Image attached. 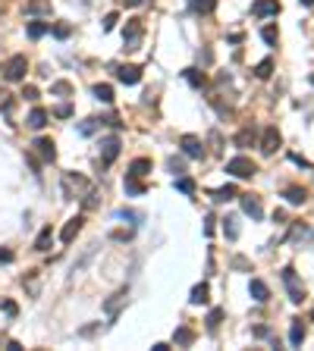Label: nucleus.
<instances>
[{"instance_id":"10","label":"nucleus","mask_w":314,"mask_h":351,"mask_svg":"<svg viewBox=\"0 0 314 351\" xmlns=\"http://www.w3.org/2000/svg\"><path fill=\"white\" fill-rule=\"evenodd\" d=\"M276 147H280V132L270 125V129H264V138H261V151L264 154H273Z\"/></svg>"},{"instance_id":"39","label":"nucleus","mask_w":314,"mask_h":351,"mask_svg":"<svg viewBox=\"0 0 314 351\" xmlns=\"http://www.w3.org/2000/svg\"><path fill=\"white\" fill-rule=\"evenodd\" d=\"M53 113H57L60 119H66V116H72V107H69V104H60L57 110H53Z\"/></svg>"},{"instance_id":"4","label":"nucleus","mask_w":314,"mask_h":351,"mask_svg":"<svg viewBox=\"0 0 314 351\" xmlns=\"http://www.w3.org/2000/svg\"><path fill=\"white\" fill-rule=\"evenodd\" d=\"M283 282H286V289H289V301L302 304L305 289H302V282H299V279H295V270H292V267H286V270H283Z\"/></svg>"},{"instance_id":"11","label":"nucleus","mask_w":314,"mask_h":351,"mask_svg":"<svg viewBox=\"0 0 314 351\" xmlns=\"http://www.w3.org/2000/svg\"><path fill=\"white\" fill-rule=\"evenodd\" d=\"M123 304H126V289H123V292H117V295H110V298L104 301V310H107V317H117Z\"/></svg>"},{"instance_id":"8","label":"nucleus","mask_w":314,"mask_h":351,"mask_svg":"<svg viewBox=\"0 0 314 351\" xmlns=\"http://www.w3.org/2000/svg\"><path fill=\"white\" fill-rule=\"evenodd\" d=\"M251 13L261 16V19H264V16H276V13H280V4H276V0H254Z\"/></svg>"},{"instance_id":"9","label":"nucleus","mask_w":314,"mask_h":351,"mask_svg":"<svg viewBox=\"0 0 314 351\" xmlns=\"http://www.w3.org/2000/svg\"><path fill=\"white\" fill-rule=\"evenodd\" d=\"M117 79H120L123 85H138L141 69H138V66H120V69H117Z\"/></svg>"},{"instance_id":"20","label":"nucleus","mask_w":314,"mask_h":351,"mask_svg":"<svg viewBox=\"0 0 314 351\" xmlns=\"http://www.w3.org/2000/svg\"><path fill=\"white\" fill-rule=\"evenodd\" d=\"M117 216H120V219H129L132 226H141V223H145V216H141L138 210H126V207H120V210H117Z\"/></svg>"},{"instance_id":"6","label":"nucleus","mask_w":314,"mask_h":351,"mask_svg":"<svg viewBox=\"0 0 314 351\" xmlns=\"http://www.w3.org/2000/svg\"><path fill=\"white\" fill-rule=\"evenodd\" d=\"M239 201H242V210H245L251 219H261V216H264V207H261V201H258V195H242Z\"/></svg>"},{"instance_id":"17","label":"nucleus","mask_w":314,"mask_h":351,"mask_svg":"<svg viewBox=\"0 0 314 351\" xmlns=\"http://www.w3.org/2000/svg\"><path fill=\"white\" fill-rule=\"evenodd\" d=\"M28 125H32V129H44V125H47V110L35 107L32 113H28Z\"/></svg>"},{"instance_id":"14","label":"nucleus","mask_w":314,"mask_h":351,"mask_svg":"<svg viewBox=\"0 0 314 351\" xmlns=\"http://www.w3.org/2000/svg\"><path fill=\"white\" fill-rule=\"evenodd\" d=\"M283 195H286V201H289V204H292V207H299V204H305V198H308V192H305V188H299V185H289V188H286Z\"/></svg>"},{"instance_id":"37","label":"nucleus","mask_w":314,"mask_h":351,"mask_svg":"<svg viewBox=\"0 0 314 351\" xmlns=\"http://www.w3.org/2000/svg\"><path fill=\"white\" fill-rule=\"evenodd\" d=\"M220 320H223V310H211V313H208V326H211V329H217Z\"/></svg>"},{"instance_id":"18","label":"nucleus","mask_w":314,"mask_h":351,"mask_svg":"<svg viewBox=\"0 0 314 351\" xmlns=\"http://www.w3.org/2000/svg\"><path fill=\"white\" fill-rule=\"evenodd\" d=\"M50 242H53V232H50V226H44V229L38 232V238H35V251H47Z\"/></svg>"},{"instance_id":"30","label":"nucleus","mask_w":314,"mask_h":351,"mask_svg":"<svg viewBox=\"0 0 314 351\" xmlns=\"http://www.w3.org/2000/svg\"><path fill=\"white\" fill-rule=\"evenodd\" d=\"M101 122H104V119H85V122L79 125V132H82V135H91V132H98V129H101Z\"/></svg>"},{"instance_id":"44","label":"nucleus","mask_w":314,"mask_h":351,"mask_svg":"<svg viewBox=\"0 0 314 351\" xmlns=\"http://www.w3.org/2000/svg\"><path fill=\"white\" fill-rule=\"evenodd\" d=\"M0 107H4V110L10 107V94H7V91H0Z\"/></svg>"},{"instance_id":"5","label":"nucleus","mask_w":314,"mask_h":351,"mask_svg":"<svg viewBox=\"0 0 314 351\" xmlns=\"http://www.w3.org/2000/svg\"><path fill=\"white\" fill-rule=\"evenodd\" d=\"M182 151H186V157H192V160H201L205 157V144H201V138H195V135H182Z\"/></svg>"},{"instance_id":"40","label":"nucleus","mask_w":314,"mask_h":351,"mask_svg":"<svg viewBox=\"0 0 314 351\" xmlns=\"http://www.w3.org/2000/svg\"><path fill=\"white\" fill-rule=\"evenodd\" d=\"M0 264H13V251H7V248H0Z\"/></svg>"},{"instance_id":"25","label":"nucleus","mask_w":314,"mask_h":351,"mask_svg":"<svg viewBox=\"0 0 314 351\" xmlns=\"http://www.w3.org/2000/svg\"><path fill=\"white\" fill-rule=\"evenodd\" d=\"M192 339H195V332L186 329V326H179V329H176V336H173L176 345H192Z\"/></svg>"},{"instance_id":"32","label":"nucleus","mask_w":314,"mask_h":351,"mask_svg":"<svg viewBox=\"0 0 314 351\" xmlns=\"http://www.w3.org/2000/svg\"><path fill=\"white\" fill-rule=\"evenodd\" d=\"M233 198H236V188H233V185L217 188V192H214V201H233Z\"/></svg>"},{"instance_id":"19","label":"nucleus","mask_w":314,"mask_h":351,"mask_svg":"<svg viewBox=\"0 0 314 351\" xmlns=\"http://www.w3.org/2000/svg\"><path fill=\"white\" fill-rule=\"evenodd\" d=\"M289 342H292V345H302V342H305V323H302V320H292Z\"/></svg>"},{"instance_id":"28","label":"nucleus","mask_w":314,"mask_h":351,"mask_svg":"<svg viewBox=\"0 0 314 351\" xmlns=\"http://www.w3.org/2000/svg\"><path fill=\"white\" fill-rule=\"evenodd\" d=\"M25 13H50V0H32Z\"/></svg>"},{"instance_id":"16","label":"nucleus","mask_w":314,"mask_h":351,"mask_svg":"<svg viewBox=\"0 0 314 351\" xmlns=\"http://www.w3.org/2000/svg\"><path fill=\"white\" fill-rule=\"evenodd\" d=\"M123 188H126V195H145V182H138V176L129 173L126 182H123Z\"/></svg>"},{"instance_id":"35","label":"nucleus","mask_w":314,"mask_h":351,"mask_svg":"<svg viewBox=\"0 0 314 351\" xmlns=\"http://www.w3.org/2000/svg\"><path fill=\"white\" fill-rule=\"evenodd\" d=\"M176 188H179L182 195H192V192H195V182H192V179H176Z\"/></svg>"},{"instance_id":"24","label":"nucleus","mask_w":314,"mask_h":351,"mask_svg":"<svg viewBox=\"0 0 314 351\" xmlns=\"http://www.w3.org/2000/svg\"><path fill=\"white\" fill-rule=\"evenodd\" d=\"M208 292H211V289H208L205 282H201V285H195V289H192V298H189V301H192V304H205V301H208Z\"/></svg>"},{"instance_id":"33","label":"nucleus","mask_w":314,"mask_h":351,"mask_svg":"<svg viewBox=\"0 0 314 351\" xmlns=\"http://www.w3.org/2000/svg\"><path fill=\"white\" fill-rule=\"evenodd\" d=\"M50 31H53V38L63 41V38H69V35H72V25H63V22H60V25H50Z\"/></svg>"},{"instance_id":"48","label":"nucleus","mask_w":314,"mask_h":351,"mask_svg":"<svg viewBox=\"0 0 314 351\" xmlns=\"http://www.w3.org/2000/svg\"><path fill=\"white\" fill-rule=\"evenodd\" d=\"M311 320H314V310H311Z\"/></svg>"},{"instance_id":"38","label":"nucleus","mask_w":314,"mask_h":351,"mask_svg":"<svg viewBox=\"0 0 314 351\" xmlns=\"http://www.w3.org/2000/svg\"><path fill=\"white\" fill-rule=\"evenodd\" d=\"M236 144H239V147H248V144H251V132H248V129L236 135Z\"/></svg>"},{"instance_id":"7","label":"nucleus","mask_w":314,"mask_h":351,"mask_svg":"<svg viewBox=\"0 0 314 351\" xmlns=\"http://www.w3.org/2000/svg\"><path fill=\"white\" fill-rule=\"evenodd\" d=\"M120 157V138H107L104 144H101V160H104V166H110Z\"/></svg>"},{"instance_id":"1","label":"nucleus","mask_w":314,"mask_h":351,"mask_svg":"<svg viewBox=\"0 0 314 351\" xmlns=\"http://www.w3.org/2000/svg\"><path fill=\"white\" fill-rule=\"evenodd\" d=\"M25 72H28V60L22 57V53L10 57V60H7V66H4V76H7V82H22V79H25Z\"/></svg>"},{"instance_id":"46","label":"nucleus","mask_w":314,"mask_h":351,"mask_svg":"<svg viewBox=\"0 0 314 351\" xmlns=\"http://www.w3.org/2000/svg\"><path fill=\"white\" fill-rule=\"evenodd\" d=\"M126 4H129V7H141V4H145V0H126Z\"/></svg>"},{"instance_id":"43","label":"nucleus","mask_w":314,"mask_h":351,"mask_svg":"<svg viewBox=\"0 0 314 351\" xmlns=\"http://www.w3.org/2000/svg\"><path fill=\"white\" fill-rule=\"evenodd\" d=\"M170 170H173V173H182V160H176V157H170Z\"/></svg>"},{"instance_id":"27","label":"nucleus","mask_w":314,"mask_h":351,"mask_svg":"<svg viewBox=\"0 0 314 351\" xmlns=\"http://www.w3.org/2000/svg\"><path fill=\"white\" fill-rule=\"evenodd\" d=\"M214 7H217V0H192L195 13H214Z\"/></svg>"},{"instance_id":"2","label":"nucleus","mask_w":314,"mask_h":351,"mask_svg":"<svg viewBox=\"0 0 314 351\" xmlns=\"http://www.w3.org/2000/svg\"><path fill=\"white\" fill-rule=\"evenodd\" d=\"M226 173H233L236 179H251V176L258 173V166H254L248 157H233V160L226 163Z\"/></svg>"},{"instance_id":"29","label":"nucleus","mask_w":314,"mask_h":351,"mask_svg":"<svg viewBox=\"0 0 314 351\" xmlns=\"http://www.w3.org/2000/svg\"><path fill=\"white\" fill-rule=\"evenodd\" d=\"M186 79H189V85L201 88V85H205V72H198V69H186Z\"/></svg>"},{"instance_id":"23","label":"nucleus","mask_w":314,"mask_h":351,"mask_svg":"<svg viewBox=\"0 0 314 351\" xmlns=\"http://www.w3.org/2000/svg\"><path fill=\"white\" fill-rule=\"evenodd\" d=\"M28 38H41V35H47L50 31V22H28Z\"/></svg>"},{"instance_id":"36","label":"nucleus","mask_w":314,"mask_h":351,"mask_svg":"<svg viewBox=\"0 0 314 351\" xmlns=\"http://www.w3.org/2000/svg\"><path fill=\"white\" fill-rule=\"evenodd\" d=\"M261 38H264V41H267V44H276V38H280V31H276V28H273V25H267V28H264V31H261Z\"/></svg>"},{"instance_id":"21","label":"nucleus","mask_w":314,"mask_h":351,"mask_svg":"<svg viewBox=\"0 0 314 351\" xmlns=\"http://www.w3.org/2000/svg\"><path fill=\"white\" fill-rule=\"evenodd\" d=\"M148 170H151V160H148V157H138V160H132V166H129L132 176H145Z\"/></svg>"},{"instance_id":"3","label":"nucleus","mask_w":314,"mask_h":351,"mask_svg":"<svg viewBox=\"0 0 314 351\" xmlns=\"http://www.w3.org/2000/svg\"><path fill=\"white\" fill-rule=\"evenodd\" d=\"M145 35V25L141 19H129L126 22V31H123V41H126V50H138V41Z\"/></svg>"},{"instance_id":"22","label":"nucleus","mask_w":314,"mask_h":351,"mask_svg":"<svg viewBox=\"0 0 314 351\" xmlns=\"http://www.w3.org/2000/svg\"><path fill=\"white\" fill-rule=\"evenodd\" d=\"M95 98L101 104H113V88L110 85H95Z\"/></svg>"},{"instance_id":"41","label":"nucleus","mask_w":314,"mask_h":351,"mask_svg":"<svg viewBox=\"0 0 314 351\" xmlns=\"http://www.w3.org/2000/svg\"><path fill=\"white\" fill-rule=\"evenodd\" d=\"M117 25V13H110L107 16V19H104V31H110V28H113Z\"/></svg>"},{"instance_id":"47","label":"nucleus","mask_w":314,"mask_h":351,"mask_svg":"<svg viewBox=\"0 0 314 351\" xmlns=\"http://www.w3.org/2000/svg\"><path fill=\"white\" fill-rule=\"evenodd\" d=\"M302 7H314V0H302Z\"/></svg>"},{"instance_id":"13","label":"nucleus","mask_w":314,"mask_h":351,"mask_svg":"<svg viewBox=\"0 0 314 351\" xmlns=\"http://www.w3.org/2000/svg\"><path fill=\"white\" fill-rule=\"evenodd\" d=\"M79 229H82V216H76V219H69V223L63 226V232H60V238H63V242L69 245V242H72V238H76V235H79Z\"/></svg>"},{"instance_id":"31","label":"nucleus","mask_w":314,"mask_h":351,"mask_svg":"<svg viewBox=\"0 0 314 351\" xmlns=\"http://www.w3.org/2000/svg\"><path fill=\"white\" fill-rule=\"evenodd\" d=\"M270 72H273V60H264V63H258V69H254V76H258V79H267V76H270Z\"/></svg>"},{"instance_id":"12","label":"nucleus","mask_w":314,"mask_h":351,"mask_svg":"<svg viewBox=\"0 0 314 351\" xmlns=\"http://www.w3.org/2000/svg\"><path fill=\"white\" fill-rule=\"evenodd\" d=\"M248 292H251V298H254V301H261V304L270 298V289H267L261 279H251V282H248Z\"/></svg>"},{"instance_id":"34","label":"nucleus","mask_w":314,"mask_h":351,"mask_svg":"<svg viewBox=\"0 0 314 351\" xmlns=\"http://www.w3.org/2000/svg\"><path fill=\"white\" fill-rule=\"evenodd\" d=\"M50 94H72V85L69 82H53L50 85Z\"/></svg>"},{"instance_id":"45","label":"nucleus","mask_w":314,"mask_h":351,"mask_svg":"<svg viewBox=\"0 0 314 351\" xmlns=\"http://www.w3.org/2000/svg\"><path fill=\"white\" fill-rule=\"evenodd\" d=\"M4 310H7L10 317H13V313H16V304H13V301H4Z\"/></svg>"},{"instance_id":"42","label":"nucleus","mask_w":314,"mask_h":351,"mask_svg":"<svg viewBox=\"0 0 314 351\" xmlns=\"http://www.w3.org/2000/svg\"><path fill=\"white\" fill-rule=\"evenodd\" d=\"M22 98H25V101H38V91H35V88H32V85H28V88H25V91H22Z\"/></svg>"},{"instance_id":"15","label":"nucleus","mask_w":314,"mask_h":351,"mask_svg":"<svg viewBox=\"0 0 314 351\" xmlns=\"http://www.w3.org/2000/svg\"><path fill=\"white\" fill-rule=\"evenodd\" d=\"M35 147H38L41 160H47V163L57 157V151H53V141H50V138H38V141H35Z\"/></svg>"},{"instance_id":"26","label":"nucleus","mask_w":314,"mask_h":351,"mask_svg":"<svg viewBox=\"0 0 314 351\" xmlns=\"http://www.w3.org/2000/svg\"><path fill=\"white\" fill-rule=\"evenodd\" d=\"M236 223H239L236 216H226V219H223V232H226L230 242H233V238H239V226H236Z\"/></svg>"}]
</instances>
